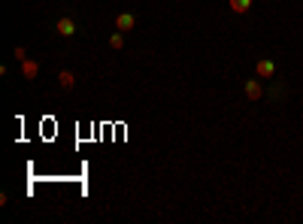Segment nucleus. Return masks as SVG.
Here are the masks:
<instances>
[{"label": "nucleus", "instance_id": "nucleus-1", "mask_svg": "<svg viewBox=\"0 0 303 224\" xmlns=\"http://www.w3.org/2000/svg\"><path fill=\"white\" fill-rule=\"evenodd\" d=\"M137 28V18L131 15V12H118L115 15V31H121V34H131Z\"/></svg>", "mask_w": 303, "mask_h": 224}, {"label": "nucleus", "instance_id": "nucleus-2", "mask_svg": "<svg viewBox=\"0 0 303 224\" xmlns=\"http://www.w3.org/2000/svg\"><path fill=\"white\" fill-rule=\"evenodd\" d=\"M246 97H249V100H261V97H264V82L261 79H246Z\"/></svg>", "mask_w": 303, "mask_h": 224}, {"label": "nucleus", "instance_id": "nucleus-3", "mask_svg": "<svg viewBox=\"0 0 303 224\" xmlns=\"http://www.w3.org/2000/svg\"><path fill=\"white\" fill-rule=\"evenodd\" d=\"M55 31H58V37H73V34H76V21L64 15V18L55 21Z\"/></svg>", "mask_w": 303, "mask_h": 224}, {"label": "nucleus", "instance_id": "nucleus-4", "mask_svg": "<svg viewBox=\"0 0 303 224\" xmlns=\"http://www.w3.org/2000/svg\"><path fill=\"white\" fill-rule=\"evenodd\" d=\"M255 73H258V79H270L273 73H276V64H273L270 58H261V61L255 64Z\"/></svg>", "mask_w": 303, "mask_h": 224}, {"label": "nucleus", "instance_id": "nucleus-5", "mask_svg": "<svg viewBox=\"0 0 303 224\" xmlns=\"http://www.w3.org/2000/svg\"><path fill=\"white\" fill-rule=\"evenodd\" d=\"M58 85H61V91H73L76 88V73L73 70H61L58 73Z\"/></svg>", "mask_w": 303, "mask_h": 224}, {"label": "nucleus", "instance_id": "nucleus-6", "mask_svg": "<svg viewBox=\"0 0 303 224\" xmlns=\"http://www.w3.org/2000/svg\"><path fill=\"white\" fill-rule=\"evenodd\" d=\"M37 73H40V64H37V61L28 58V61L21 64V76H24V79H37Z\"/></svg>", "mask_w": 303, "mask_h": 224}, {"label": "nucleus", "instance_id": "nucleus-7", "mask_svg": "<svg viewBox=\"0 0 303 224\" xmlns=\"http://www.w3.org/2000/svg\"><path fill=\"white\" fill-rule=\"evenodd\" d=\"M231 3V9L237 12V15H246L249 9H252V0H227Z\"/></svg>", "mask_w": 303, "mask_h": 224}, {"label": "nucleus", "instance_id": "nucleus-8", "mask_svg": "<svg viewBox=\"0 0 303 224\" xmlns=\"http://www.w3.org/2000/svg\"><path fill=\"white\" fill-rule=\"evenodd\" d=\"M109 45H112V48H121V45H124V34H121V31H115V34L109 37Z\"/></svg>", "mask_w": 303, "mask_h": 224}, {"label": "nucleus", "instance_id": "nucleus-9", "mask_svg": "<svg viewBox=\"0 0 303 224\" xmlns=\"http://www.w3.org/2000/svg\"><path fill=\"white\" fill-rule=\"evenodd\" d=\"M15 58H18V64H24L28 61V52H24V45H15V52H12Z\"/></svg>", "mask_w": 303, "mask_h": 224}]
</instances>
